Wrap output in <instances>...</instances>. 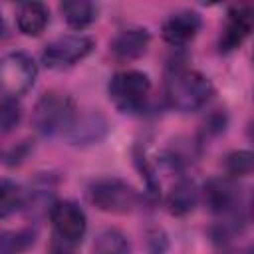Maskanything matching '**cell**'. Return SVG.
<instances>
[{"label": "cell", "mask_w": 254, "mask_h": 254, "mask_svg": "<svg viewBox=\"0 0 254 254\" xmlns=\"http://www.w3.org/2000/svg\"><path fill=\"white\" fill-rule=\"evenodd\" d=\"M165 93L171 107L179 111H194L202 107L214 93L206 75L190 67H173L167 73Z\"/></svg>", "instance_id": "obj_1"}, {"label": "cell", "mask_w": 254, "mask_h": 254, "mask_svg": "<svg viewBox=\"0 0 254 254\" xmlns=\"http://www.w3.org/2000/svg\"><path fill=\"white\" fill-rule=\"evenodd\" d=\"M149 91H151L149 77L137 69L119 71L109 81V99L123 113L141 111L147 101Z\"/></svg>", "instance_id": "obj_2"}, {"label": "cell", "mask_w": 254, "mask_h": 254, "mask_svg": "<svg viewBox=\"0 0 254 254\" xmlns=\"http://www.w3.org/2000/svg\"><path fill=\"white\" fill-rule=\"evenodd\" d=\"M73 119H75L73 99L60 91L44 93L34 109V123L46 135L69 129L73 125Z\"/></svg>", "instance_id": "obj_3"}, {"label": "cell", "mask_w": 254, "mask_h": 254, "mask_svg": "<svg viewBox=\"0 0 254 254\" xmlns=\"http://www.w3.org/2000/svg\"><path fill=\"white\" fill-rule=\"evenodd\" d=\"M38 75V67L28 54L12 52L0 58V95L16 99L26 93Z\"/></svg>", "instance_id": "obj_4"}, {"label": "cell", "mask_w": 254, "mask_h": 254, "mask_svg": "<svg viewBox=\"0 0 254 254\" xmlns=\"http://www.w3.org/2000/svg\"><path fill=\"white\" fill-rule=\"evenodd\" d=\"M89 198L97 208L105 212H119V214L131 212L139 202L137 190L127 181H121L115 177L97 179L89 187Z\"/></svg>", "instance_id": "obj_5"}, {"label": "cell", "mask_w": 254, "mask_h": 254, "mask_svg": "<svg viewBox=\"0 0 254 254\" xmlns=\"http://www.w3.org/2000/svg\"><path fill=\"white\" fill-rule=\"evenodd\" d=\"M93 50V40L87 36H64L50 42L42 52V62L50 69L75 65Z\"/></svg>", "instance_id": "obj_6"}, {"label": "cell", "mask_w": 254, "mask_h": 254, "mask_svg": "<svg viewBox=\"0 0 254 254\" xmlns=\"http://www.w3.org/2000/svg\"><path fill=\"white\" fill-rule=\"evenodd\" d=\"M50 218L56 234L65 244H75L83 238L87 220L85 212L73 200H60L50 208Z\"/></svg>", "instance_id": "obj_7"}, {"label": "cell", "mask_w": 254, "mask_h": 254, "mask_svg": "<svg viewBox=\"0 0 254 254\" xmlns=\"http://www.w3.org/2000/svg\"><path fill=\"white\" fill-rule=\"evenodd\" d=\"M252 24H254V18H252L250 6H244V4L232 6L228 10L226 26H224L222 36H220V50L230 52V50L238 48L248 38V34L252 32Z\"/></svg>", "instance_id": "obj_8"}, {"label": "cell", "mask_w": 254, "mask_h": 254, "mask_svg": "<svg viewBox=\"0 0 254 254\" xmlns=\"http://www.w3.org/2000/svg\"><path fill=\"white\" fill-rule=\"evenodd\" d=\"M198 30H200V16L196 12L183 10L165 20L163 38L171 46H185L187 42H190L196 36Z\"/></svg>", "instance_id": "obj_9"}, {"label": "cell", "mask_w": 254, "mask_h": 254, "mask_svg": "<svg viewBox=\"0 0 254 254\" xmlns=\"http://www.w3.org/2000/svg\"><path fill=\"white\" fill-rule=\"evenodd\" d=\"M149 40L151 38H149V32L145 28H129V30H123L121 34L115 36V40L111 42V52L121 62L137 60L139 56L145 54Z\"/></svg>", "instance_id": "obj_10"}, {"label": "cell", "mask_w": 254, "mask_h": 254, "mask_svg": "<svg viewBox=\"0 0 254 254\" xmlns=\"http://www.w3.org/2000/svg\"><path fill=\"white\" fill-rule=\"evenodd\" d=\"M204 200L212 212H232L238 202V190L226 179H212L204 187Z\"/></svg>", "instance_id": "obj_11"}, {"label": "cell", "mask_w": 254, "mask_h": 254, "mask_svg": "<svg viewBox=\"0 0 254 254\" xmlns=\"http://www.w3.org/2000/svg\"><path fill=\"white\" fill-rule=\"evenodd\" d=\"M18 28L26 36H40L48 26V8L40 2H26L18 8Z\"/></svg>", "instance_id": "obj_12"}, {"label": "cell", "mask_w": 254, "mask_h": 254, "mask_svg": "<svg viewBox=\"0 0 254 254\" xmlns=\"http://www.w3.org/2000/svg\"><path fill=\"white\" fill-rule=\"evenodd\" d=\"M60 12L64 14L65 22L71 28L81 30L95 20L97 8H95V4H91L87 0H65L60 4Z\"/></svg>", "instance_id": "obj_13"}, {"label": "cell", "mask_w": 254, "mask_h": 254, "mask_svg": "<svg viewBox=\"0 0 254 254\" xmlns=\"http://www.w3.org/2000/svg\"><path fill=\"white\" fill-rule=\"evenodd\" d=\"M194 202H196V190L190 181L175 183L167 194V204L173 214H185V212L192 210Z\"/></svg>", "instance_id": "obj_14"}, {"label": "cell", "mask_w": 254, "mask_h": 254, "mask_svg": "<svg viewBox=\"0 0 254 254\" xmlns=\"http://www.w3.org/2000/svg\"><path fill=\"white\" fill-rule=\"evenodd\" d=\"M129 252L131 246L127 238L115 228H107L99 232L93 242V254H129Z\"/></svg>", "instance_id": "obj_15"}, {"label": "cell", "mask_w": 254, "mask_h": 254, "mask_svg": "<svg viewBox=\"0 0 254 254\" xmlns=\"http://www.w3.org/2000/svg\"><path fill=\"white\" fill-rule=\"evenodd\" d=\"M22 204H24L22 189L10 179H0V218L14 214Z\"/></svg>", "instance_id": "obj_16"}, {"label": "cell", "mask_w": 254, "mask_h": 254, "mask_svg": "<svg viewBox=\"0 0 254 254\" xmlns=\"http://www.w3.org/2000/svg\"><path fill=\"white\" fill-rule=\"evenodd\" d=\"M34 242L32 230H18V232H4L0 234V254H20Z\"/></svg>", "instance_id": "obj_17"}, {"label": "cell", "mask_w": 254, "mask_h": 254, "mask_svg": "<svg viewBox=\"0 0 254 254\" xmlns=\"http://www.w3.org/2000/svg\"><path fill=\"white\" fill-rule=\"evenodd\" d=\"M22 117V107L16 99L12 97H4L0 101V131H10L20 123Z\"/></svg>", "instance_id": "obj_18"}, {"label": "cell", "mask_w": 254, "mask_h": 254, "mask_svg": "<svg viewBox=\"0 0 254 254\" xmlns=\"http://www.w3.org/2000/svg\"><path fill=\"white\" fill-rule=\"evenodd\" d=\"M226 167H228L230 175H236V177L248 175L252 171V153H248V151L232 153L228 157V161H226Z\"/></svg>", "instance_id": "obj_19"}, {"label": "cell", "mask_w": 254, "mask_h": 254, "mask_svg": "<svg viewBox=\"0 0 254 254\" xmlns=\"http://www.w3.org/2000/svg\"><path fill=\"white\" fill-rule=\"evenodd\" d=\"M6 36H8V28H6V22H4V18L0 14V40H4Z\"/></svg>", "instance_id": "obj_20"}, {"label": "cell", "mask_w": 254, "mask_h": 254, "mask_svg": "<svg viewBox=\"0 0 254 254\" xmlns=\"http://www.w3.org/2000/svg\"><path fill=\"white\" fill-rule=\"evenodd\" d=\"M52 254H71V252H69V250H64V248H58V246H56V248L52 250Z\"/></svg>", "instance_id": "obj_21"}]
</instances>
